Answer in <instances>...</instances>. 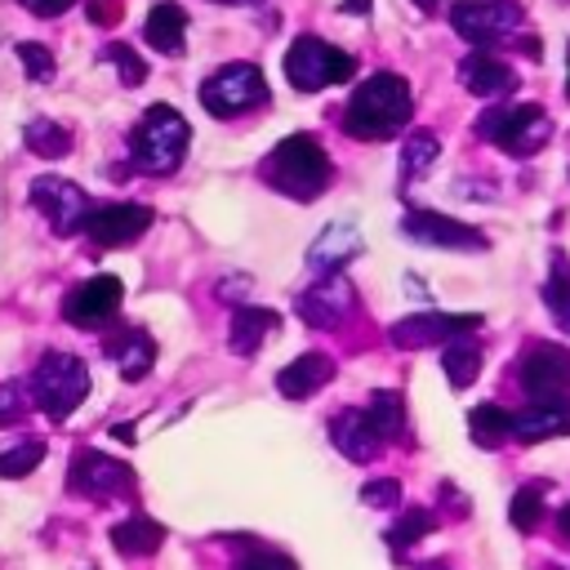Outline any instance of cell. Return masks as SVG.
<instances>
[{"label":"cell","mask_w":570,"mask_h":570,"mask_svg":"<svg viewBox=\"0 0 570 570\" xmlns=\"http://www.w3.org/2000/svg\"><path fill=\"white\" fill-rule=\"evenodd\" d=\"M414 116V94L396 71H374L356 85V94L343 107V134L365 138V142H383L392 134H401Z\"/></svg>","instance_id":"1"},{"label":"cell","mask_w":570,"mask_h":570,"mask_svg":"<svg viewBox=\"0 0 570 570\" xmlns=\"http://www.w3.org/2000/svg\"><path fill=\"white\" fill-rule=\"evenodd\" d=\"M330 174H334V165H330L325 147H321L312 134H289V138H281V142L267 151V160H263L267 187L285 191L289 200H316V196L330 187Z\"/></svg>","instance_id":"2"},{"label":"cell","mask_w":570,"mask_h":570,"mask_svg":"<svg viewBox=\"0 0 570 570\" xmlns=\"http://www.w3.org/2000/svg\"><path fill=\"white\" fill-rule=\"evenodd\" d=\"M191 142V125L169 107V102H151L142 111V120L129 129V156L138 169L147 174H169L183 165Z\"/></svg>","instance_id":"3"},{"label":"cell","mask_w":570,"mask_h":570,"mask_svg":"<svg viewBox=\"0 0 570 570\" xmlns=\"http://www.w3.org/2000/svg\"><path fill=\"white\" fill-rule=\"evenodd\" d=\"M476 134L485 142L503 147L508 156H534L552 138V116L539 102H503V107H485L476 116Z\"/></svg>","instance_id":"4"},{"label":"cell","mask_w":570,"mask_h":570,"mask_svg":"<svg viewBox=\"0 0 570 570\" xmlns=\"http://www.w3.org/2000/svg\"><path fill=\"white\" fill-rule=\"evenodd\" d=\"M31 401L53 419H71V410H80L85 392H89V370L80 356H67V352H45L36 374H31Z\"/></svg>","instance_id":"5"},{"label":"cell","mask_w":570,"mask_h":570,"mask_svg":"<svg viewBox=\"0 0 570 570\" xmlns=\"http://www.w3.org/2000/svg\"><path fill=\"white\" fill-rule=\"evenodd\" d=\"M352 71H356V58L325 45L321 36H294V45L285 49V76L303 94L343 85V80H352Z\"/></svg>","instance_id":"6"},{"label":"cell","mask_w":570,"mask_h":570,"mask_svg":"<svg viewBox=\"0 0 570 570\" xmlns=\"http://www.w3.org/2000/svg\"><path fill=\"white\" fill-rule=\"evenodd\" d=\"M267 102V80L254 62H227L218 67L214 76L200 80V107L218 120H232V116H245L254 107Z\"/></svg>","instance_id":"7"},{"label":"cell","mask_w":570,"mask_h":570,"mask_svg":"<svg viewBox=\"0 0 570 570\" xmlns=\"http://www.w3.org/2000/svg\"><path fill=\"white\" fill-rule=\"evenodd\" d=\"M521 18H525V13H521L517 0H459V4H450V27H454L468 45H476V49L517 40Z\"/></svg>","instance_id":"8"},{"label":"cell","mask_w":570,"mask_h":570,"mask_svg":"<svg viewBox=\"0 0 570 570\" xmlns=\"http://www.w3.org/2000/svg\"><path fill=\"white\" fill-rule=\"evenodd\" d=\"M27 196H31V205L45 214V223H49L53 236H76V232L89 227L94 205H89L85 187H76L71 178H62V174H40Z\"/></svg>","instance_id":"9"},{"label":"cell","mask_w":570,"mask_h":570,"mask_svg":"<svg viewBox=\"0 0 570 570\" xmlns=\"http://www.w3.org/2000/svg\"><path fill=\"white\" fill-rule=\"evenodd\" d=\"M67 490L85 499H116L134 490V468L102 454V450H80L67 468Z\"/></svg>","instance_id":"10"},{"label":"cell","mask_w":570,"mask_h":570,"mask_svg":"<svg viewBox=\"0 0 570 570\" xmlns=\"http://www.w3.org/2000/svg\"><path fill=\"white\" fill-rule=\"evenodd\" d=\"M401 232H405L410 240H419V245H432V249H468V254H476V249L490 245L481 227L459 223V218L436 214V209H410V214L401 218Z\"/></svg>","instance_id":"11"},{"label":"cell","mask_w":570,"mask_h":570,"mask_svg":"<svg viewBox=\"0 0 570 570\" xmlns=\"http://www.w3.org/2000/svg\"><path fill=\"white\" fill-rule=\"evenodd\" d=\"M472 330H481V316L476 312H414V316L396 321L387 330V338L396 347H432V343L445 347L450 338H463Z\"/></svg>","instance_id":"12"},{"label":"cell","mask_w":570,"mask_h":570,"mask_svg":"<svg viewBox=\"0 0 570 570\" xmlns=\"http://www.w3.org/2000/svg\"><path fill=\"white\" fill-rule=\"evenodd\" d=\"M521 387L530 401H570V352L552 343H534L521 356Z\"/></svg>","instance_id":"13"},{"label":"cell","mask_w":570,"mask_h":570,"mask_svg":"<svg viewBox=\"0 0 570 570\" xmlns=\"http://www.w3.org/2000/svg\"><path fill=\"white\" fill-rule=\"evenodd\" d=\"M125 303V285L120 276L102 272V276H89L85 285H76L67 298H62V316L80 330H94V325H107Z\"/></svg>","instance_id":"14"},{"label":"cell","mask_w":570,"mask_h":570,"mask_svg":"<svg viewBox=\"0 0 570 570\" xmlns=\"http://www.w3.org/2000/svg\"><path fill=\"white\" fill-rule=\"evenodd\" d=\"M147 227H151V209H147V205H125V200H120V205H94L85 236H89L98 249H116V245L138 240Z\"/></svg>","instance_id":"15"},{"label":"cell","mask_w":570,"mask_h":570,"mask_svg":"<svg viewBox=\"0 0 570 570\" xmlns=\"http://www.w3.org/2000/svg\"><path fill=\"white\" fill-rule=\"evenodd\" d=\"M294 307H298V316H303L307 325L330 330V325H338V321L352 312V285H347L343 272H330V276H321L316 285H307V289L294 298Z\"/></svg>","instance_id":"16"},{"label":"cell","mask_w":570,"mask_h":570,"mask_svg":"<svg viewBox=\"0 0 570 570\" xmlns=\"http://www.w3.org/2000/svg\"><path fill=\"white\" fill-rule=\"evenodd\" d=\"M330 441H334L338 454L352 459V463H370V459L383 450V436H379L370 410H338V414L330 419Z\"/></svg>","instance_id":"17"},{"label":"cell","mask_w":570,"mask_h":570,"mask_svg":"<svg viewBox=\"0 0 570 570\" xmlns=\"http://www.w3.org/2000/svg\"><path fill=\"white\" fill-rule=\"evenodd\" d=\"M102 352L116 361L120 379H129V383H138L151 370V361H156V343H151V334L142 325H116L102 338Z\"/></svg>","instance_id":"18"},{"label":"cell","mask_w":570,"mask_h":570,"mask_svg":"<svg viewBox=\"0 0 570 570\" xmlns=\"http://www.w3.org/2000/svg\"><path fill=\"white\" fill-rule=\"evenodd\" d=\"M459 80H463V89H468L472 98H503V94L517 89V71H512L503 58H494L490 49L468 53V58L459 62Z\"/></svg>","instance_id":"19"},{"label":"cell","mask_w":570,"mask_h":570,"mask_svg":"<svg viewBox=\"0 0 570 570\" xmlns=\"http://www.w3.org/2000/svg\"><path fill=\"white\" fill-rule=\"evenodd\" d=\"M512 436L521 445L570 436V401H530L525 410L512 414Z\"/></svg>","instance_id":"20"},{"label":"cell","mask_w":570,"mask_h":570,"mask_svg":"<svg viewBox=\"0 0 570 570\" xmlns=\"http://www.w3.org/2000/svg\"><path fill=\"white\" fill-rule=\"evenodd\" d=\"M330 379H334V361H330L325 352H303V356H294V361L276 374V392L289 396V401H307V396L321 392Z\"/></svg>","instance_id":"21"},{"label":"cell","mask_w":570,"mask_h":570,"mask_svg":"<svg viewBox=\"0 0 570 570\" xmlns=\"http://www.w3.org/2000/svg\"><path fill=\"white\" fill-rule=\"evenodd\" d=\"M356 254H361V232L347 227V223H330V227L312 240L307 267L321 272V276H330V272H338V267H343L347 258H356Z\"/></svg>","instance_id":"22"},{"label":"cell","mask_w":570,"mask_h":570,"mask_svg":"<svg viewBox=\"0 0 570 570\" xmlns=\"http://www.w3.org/2000/svg\"><path fill=\"white\" fill-rule=\"evenodd\" d=\"M183 31H187V9L183 4H174V0H160V4H151V13H147V22H142V40L156 49V53H169V58H178L183 53Z\"/></svg>","instance_id":"23"},{"label":"cell","mask_w":570,"mask_h":570,"mask_svg":"<svg viewBox=\"0 0 570 570\" xmlns=\"http://www.w3.org/2000/svg\"><path fill=\"white\" fill-rule=\"evenodd\" d=\"M276 325H281V316H276L272 307H245V303H240V307L232 312V334H227V338H232V352H236V356H254V352L263 347V338H267Z\"/></svg>","instance_id":"24"},{"label":"cell","mask_w":570,"mask_h":570,"mask_svg":"<svg viewBox=\"0 0 570 570\" xmlns=\"http://www.w3.org/2000/svg\"><path fill=\"white\" fill-rule=\"evenodd\" d=\"M111 543H116L120 557H151V552L165 543V525L138 512V517H129V521H120V525L111 530Z\"/></svg>","instance_id":"25"},{"label":"cell","mask_w":570,"mask_h":570,"mask_svg":"<svg viewBox=\"0 0 570 570\" xmlns=\"http://www.w3.org/2000/svg\"><path fill=\"white\" fill-rule=\"evenodd\" d=\"M468 436H472V445H481V450H499L503 441H512V414H508L503 405L485 401V405H476V410L468 414Z\"/></svg>","instance_id":"26"},{"label":"cell","mask_w":570,"mask_h":570,"mask_svg":"<svg viewBox=\"0 0 570 570\" xmlns=\"http://www.w3.org/2000/svg\"><path fill=\"white\" fill-rule=\"evenodd\" d=\"M441 370H445V379L454 383V387H472V379L481 374V347L463 334V338H450L445 347H441Z\"/></svg>","instance_id":"27"},{"label":"cell","mask_w":570,"mask_h":570,"mask_svg":"<svg viewBox=\"0 0 570 570\" xmlns=\"http://www.w3.org/2000/svg\"><path fill=\"white\" fill-rule=\"evenodd\" d=\"M543 303H548L552 321H561V330H570V258L561 249H552L548 281H543Z\"/></svg>","instance_id":"28"},{"label":"cell","mask_w":570,"mask_h":570,"mask_svg":"<svg viewBox=\"0 0 570 570\" xmlns=\"http://www.w3.org/2000/svg\"><path fill=\"white\" fill-rule=\"evenodd\" d=\"M365 410H370V419H374V428H379L383 441H405V436H410V432H405V401H401V392L383 387V392L370 396Z\"/></svg>","instance_id":"29"},{"label":"cell","mask_w":570,"mask_h":570,"mask_svg":"<svg viewBox=\"0 0 570 570\" xmlns=\"http://www.w3.org/2000/svg\"><path fill=\"white\" fill-rule=\"evenodd\" d=\"M436 156H441L436 134H432V129H414V134L401 142V174H405V183H414Z\"/></svg>","instance_id":"30"},{"label":"cell","mask_w":570,"mask_h":570,"mask_svg":"<svg viewBox=\"0 0 570 570\" xmlns=\"http://www.w3.org/2000/svg\"><path fill=\"white\" fill-rule=\"evenodd\" d=\"M27 147H31L36 156H45V160H58V156H67V151H71V134H67L62 125H53V120L36 116V120L27 125Z\"/></svg>","instance_id":"31"},{"label":"cell","mask_w":570,"mask_h":570,"mask_svg":"<svg viewBox=\"0 0 570 570\" xmlns=\"http://www.w3.org/2000/svg\"><path fill=\"white\" fill-rule=\"evenodd\" d=\"M436 530V517L428 512V508H410V512H401L396 521H392V530H387V543L401 552V548H414L423 534H432Z\"/></svg>","instance_id":"32"},{"label":"cell","mask_w":570,"mask_h":570,"mask_svg":"<svg viewBox=\"0 0 570 570\" xmlns=\"http://www.w3.org/2000/svg\"><path fill=\"white\" fill-rule=\"evenodd\" d=\"M508 521H512L521 534L539 530V521H543V490H539V485H521V490L512 494V503H508Z\"/></svg>","instance_id":"33"},{"label":"cell","mask_w":570,"mask_h":570,"mask_svg":"<svg viewBox=\"0 0 570 570\" xmlns=\"http://www.w3.org/2000/svg\"><path fill=\"white\" fill-rule=\"evenodd\" d=\"M40 459H45V441H40V436L18 441L13 450H4V454H0V476H4V481H18V476L36 472V468H40Z\"/></svg>","instance_id":"34"},{"label":"cell","mask_w":570,"mask_h":570,"mask_svg":"<svg viewBox=\"0 0 570 570\" xmlns=\"http://www.w3.org/2000/svg\"><path fill=\"white\" fill-rule=\"evenodd\" d=\"M102 62H111V67L120 71V85H129V89H134V85H142V80H147V71H151V67L142 62V53H134V49H129V45H120V40H111V45L102 49Z\"/></svg>","instance_id":"35"},{"label":"cell","mask_w":570,"mask_h":570,"mask_svg":"<svg viewBox=\"0 0 570 570\" xmlns=\"http://www.w3.org/2000/svg\"><path fill=\"white\" fill-rule=\"evenodd\" d=\"M18 62H22V67H27V76H31V80H40V85H49V80H53V71H58V67H53V53H49L45 45H31V40H22V45H18Z\"/></svg>","instance_id":"36"},{"label":"cell","mask_w":570,"mask_h":570,"mask_svg":"<svg viewBox=\"0 0 570 570\" xmlns=\"http://www.w3.org/2000/svg\"><path fill=\"white\" fill-rule=\"evenodd\" d=\"M27 405H31V392L22 387V383H0V428L4 423H18L22 414H27Z\"/></svg>","instance_id":"37"},{"label":"cell","mask_w":570,"mask_h":570,"mask_svg":"<svg viewBox=\"0 0 570 570\" xmlns=\"http://www.w3.org/2000/svg\"><path fill=\"white\" fill-rule=\"evenodd\" d=\"M361 499H365L370 508H392V503L401 499V481H396V476H379V481H365V485H361Z\"/></svg>","instance_id":"38"},{"label":"cell","mask_w":570,"mask_h":570,"mask_svg":"<svg viewBox=\"0 0 570 570\" xmlns=\"http://www.w3.org/2000/svg\"><path fill=\"white\" fill-rule=\"evenodd\" d=\"M236 570H294V561H289V557H281V552H272V548H258V552L240 557V561H236Z\"/></svg>","instance_id":"39"},{"label":"cell","mask_w":570,"mask_h":570,"mask_svg":"<svg viewBox=\"0 0 570 570\" xmlns=\"http://www.w3.org/2000/svg\"><path fill=\"white\" fill-rule=\"evenodd\" d=\"M89 22H98V27L120 22V0H89Z\"/></svg>","instance_id":"40"},{"label":"cell","mask_w":570,"mask_h":570,"mask_svg":"<svg viewBox=\"0 0 570 570\" xmlns=\"http://www.w3.org/2000/svg\"><path fill=\"white\" fill-rule=\"evenodd\" d=\"M31 13H40V18H58V13H67L71 9V0H22Z\"/></svg>","instance_id":"41"},{"label":"cell","mask_w":570,"mask_h":570,"mask_svg":"<svg viewBox=\"0 0 570 570\" xmlns=\"http://www.w3.org/2000/svg\"><path fill=\"white\" fill-rule=\"evenodd\" d=\"M557 530H561V539H570V503L561 508V517H557Z\"/></svg>","instance_id":"42"},{"label":"cell","mask_w":570,"mask_h":570,"mask_svg":"<svg viewBox=\"0 0 570 570\" xmlns=\"http://www.w3.org/2000/svg\"><path fill=\"white\" fill-rule=\"evenodd\" d=\"M414 9H423V13H436V9H441V0H414Z\"/></svg>","instance_id":"43"},{"label":"cell","mask_w":570,"mask_h":570,"mask_svg":"<svg viewBox=\"0 0 570 570\" xmlns=\"http://www.w3.org/2000/svg\"><path fill=\"white\" fill-rule=\"evenodd\" d=\"M218 4H232V9H245V4H263V0H218Z\"/></svg>","instance_id":"44"},{"label":"cell","mask_w":570,"mask_h":570,"mask_svg":"<svg viewBox=\"0 0 570 570\" xmlns=\"http://www.w3.org/2000/svg\"><path fill=\"white\" fill-rule=\"evenodd\" d=\"M566 98H570V76H566Z\"/></svg>","instance_id":"45"},{"label":"cell","mask_w":570,"mask_h":570,"mask_svg":"<svg viewBox=\"0 0 570 570\" xmlns=\"http://www.w3.org/2000/svg\"><path fill=\"white\" fill-rule=\"evenodd\" d=\"M423 570H441V566H423Z\"/></svg>","instance_id":"46"}]
</instances>
